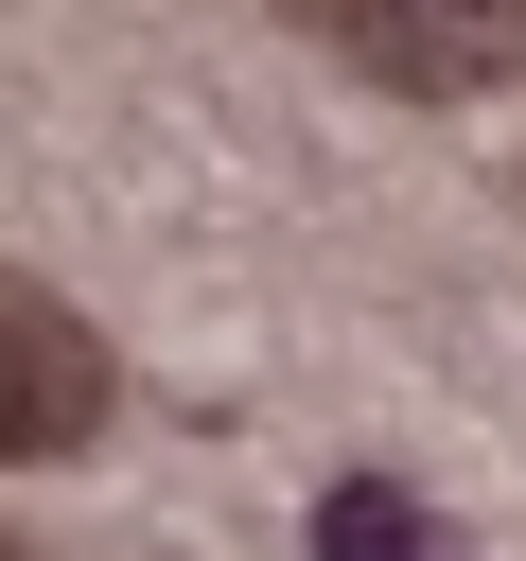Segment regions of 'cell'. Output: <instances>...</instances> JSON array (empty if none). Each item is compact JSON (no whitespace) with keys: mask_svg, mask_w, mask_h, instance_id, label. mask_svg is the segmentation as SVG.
I'll return each instance as SVG.
<instances>
[{"mask_svg":"<svg viewBox=\"0 0 526 561\" xmlns=\"http://www.w3.org/2000/svg\"><path fill=\"white\" fill-rule=\"evenodd\" d=\"M368 88H421V105H473L526 70V0H298Z\"/></svg>","mask_w":526,"mask_h":561,"instance_id":"cell-1","label":"cell"},{"mask_svg":"<svg viewBox=\"0 0 526 561\" xmlns=\"http://www.w3.org/2000/svg\"><path fill=\"white\" fill-rule=\"evenodd\" d=\"M88 438H105V333L0 280V456H88Z\"/></svg>","mask_w":526,"mask_h":561,"instance_id":"cell-2","label":"cell"},{"mask_svg":"<svg viewBox=\"0 0 526 561\" xmlns=\"http://www.w3.org/2000/svg\"><path fill=\"white\" fill-rule=\"evenodd\" d=\"M316 561H438V508L403 473H333L316 491Z\"/></svg>","mask_w":526,"mask_h":561,"instance_id":"cell-3","label":"cell"}]
</instances>
